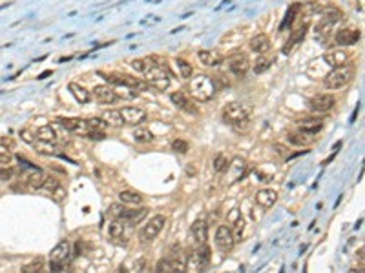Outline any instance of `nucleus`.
<instances>
[{
    "label": "nucleus",
    "instance_id": "nucleus-6",
    "mask_svg": "<svg viewBox=\"0 0 365 273\" xmlns=\"http://www.w3.org/2000/svg\"><path fill=\"white\" fill-rule=\"evenodd\" d=\"M110 84L114 86H124V87H132V89H139L144 91L148 89V84L144 82L143 79H135V77H130V75H121V73H108L102 75Z\"/></svg>",
    "mask_w": 365,
    "mask_h": 273
},
{
    "label": "nucleus",
    "instance_id": "nucleus-26",
    "mask_svg": "<svg viewBox=\"0 0 365 273\" xmlns=\"http://www.w3.org/2000/svg\"><path fill=\"white\" fill-rule=\"evenodd\" d=\"M68 89H70V93L73 95V99H75L79 104H88L90 100H92V93H90V91L86 89L84 86H80V84L70 82L68 84Z\"/></svg>",
    "mask_w": 365,
    "mask_h": 273
},
{
    "label": "nucleus",
    "instance_id": "nucleus-16",
    "mask_svg": "<svg viewBox=\"0 0 365 273\" xmlns=\"http://www.w3.org/2000/svg\"><path fill=\"white\" fill-rule=\"evenodd\" d=\"M57 124L62 126L66 131L79 133V135H86V133L90 131L88 124H86V120L84 119H59L57 120Z\"/></svg>",
    "mask_w": 365,
    "mask_h": 273
},
{
    "label": "nucleus",
    "instance_id": "nucleus-58",
    "mask_svg": "<svg viewBox=\"0 0 365 273\" xmlns=\"http://www.w3.org/2000/svg\"><path fill=\"white\" fill-rule=\"evenodd\" d=\"M115 273H128V271H126V268H124V266H121V268H119Z\"/></svg>",
    "mask_w": 365,
    "mask_h": 273
},
{
    "label": "nucleus",
    "instance_id": "nucleus-32",
    "mask_svg": "<svg viewBox=\"0 0 365 273\" xmlns=\"http://www.w3.org/2000/svg\"><path fill=\"white\" fill-rule=\"evenodd\" d=\"M37 141L42 142H57V133H55L53 126H40L37 129Z\"/></svg>",
    "mask_w": 365,
    "mask_h": 273
},
{
    "label": "nucleus",
    "instance_id": "nucleus-23",
    "mask_svg": "<svg viewBox=\"0 0 365 273\" xmlns=\"http://www.w3.org/2000/svg\"><path fill=\"white\" fill-rule=\"evenodd\" d=\"M324 60L331 67H340V66H343V64H347L349 55H347V51H343V50H331L324 55Z\"/></svg>",
    "mask_w": 365,
    "mask_h": 273
},
{
    "label": "nucleus",
    "instance_id": "nucleus-49",
    "mask_svg": "<svg viewBox=\"0 0 365 273\" xmlns=\"http://www.w3.org/2000/svg\"><path fill=\"white\" fill-rule=\"evenodd\" d=\"M51 197L55 199V202H62V199L66 197V190L62 186H57L53 191H51Z\"/></svg>",
    "mask_w": 365,
    "mask_h": 273
},
{
    "label": "nucleus",
    "instance_id": "nucleus-7",
    "mask_svg": "<svg viewBox=\"0 0 365 273\" xmlns=\"http://www.w3.org/2000/svg\"><path fill=\"white\" fill-rule=\"evenodd\" d=\"M245 119H248V111L240 102H228L227 106L223 108V120H225L227 124L234 126Z\"/></svg>",
    "mask_w": 365,
    "mask_h": 273
},
{
    "label": "nucleus",
    "instance_id": "nucleus-29",
    "mask_svg": "<svg viewBox=\"0 0 365 273\" xmlns=\"http://www.w3.org/2000/svg\"><path fill=\"white\" fill-rule=\"evenodd\" d=\"M146 215H148V208H139V210H128L126 211V217H124V220L128 224H132V226H135V224H139V222H143L144 219H146Z\"/></svg>",
    "mask_w": 365,
    "mask_h": 273
},
{
    "label": "nucleus",
    "instance_id": "nucleus-3",
    "mask_svg": "<svg viewBox=\"0 0 365 273\" xmlns=\"http://www.w3.org/2000/svg\"><path fill=\"white\" fill-rule=\"evenodd\" d=\"M354 73H356V70H354L353 64H343L340 67H332L331 73L325 75L324 86L327 89H341L349 82H353Z\"/></svg>",
    "mask_w": 365,
    "mask_h": 273
},
{
    "label": "nucleus",
    "instance_id": "nucleus-43",
    "mask_svg": "<svg viewBox=\"0 0 365 273\" xmlns=\"http://www.w3.org/2000/svg\"><path fill=\"white\" fill-rule=\"evenodd\" d=\"M177 67H179V73H181V77H183V79H190V77H192L194 70H192V66L186 62V60H183V58H177Z\"/></svg>",
    "mask_w": 365,
    "mask_h": 273
},
{
    "label": "nucleus",
    "instance_id": "nucleus-4",
    "mask_svg": "<svg viewBox=\"0 0 365 273\" xmlns=\"http://www.w3.org/2000/svg\"><path fill=\"white\" fill-rule=\"evenodd\" d=\"M341 20V13L336 8H329L324 11L321 18L318 20L314 28V37L318 38L319 42H325L329 38V35L332 33V28H334L338 22Z\"/></svg>",
    "mask_w": 365,
    "mask_h": 273
},
{
    "label": "nucleus",
    "instance_id": "nucleus-36",
    "mask_svg": "<svg viewBox=\"0 0 365 273\" xmlns=\"http://www.w3.org/2000/svg\"><path fill=\"white\" fill-rule=\"evenodd\" d=\"M150 66H154V57H144V58H135V60H132V67L141 75L146 73Z\"/></svg>",
    "mask_w": 365,
    "mask_h": 273
},
{
    "label": "nucleus",
    "instance_id": "nucleus-2",
    "mask_svg": "<svg viewBox=\"0 0 365 273\" xmlns=\"http://www.w3.org/2000/svg\"><path fill=\"white\" fill-rule=\"evenodd\" d=\"M157 60H159V58L154 57V66L148 67V71L144 73V82L157 91H166L174 79L172 71H170L168 66H164V64H157Z\"/></svg>",
    "mask_w": 365,
    "mask_h": 273
},
{
    "label": "nucleus",
    "instance_id": "nucleus-9",
    "mask_svg": "<svg viewBox=\"0 0 365 273\" xmlns=\"http://www.w3.org/2000/svg\"><path fill=\"white\" fill-rule=\"evenodd\" d=\"M334 97L329 95V93H321V95H314L311 100H309V109L312 113H318V115H324V113H329L332 108H334Z\"/></svg>",
    "mask_w": 365,
    "mask_h": 273
},
{
    "label": "nucleus",
    "instance_id": "nucleus-31",
    "mask_svg": "<svg viewBox=\"0 0 365 273\" xmlns=\"http://www.w3.org/2000/svg\"><path fill=\"white\" fill-rule=\"evenodd\" d=\"M119 200H121V204H141L143 202V195L134 190H122L119 193Z\"/></svg>",
    "mask_w": 365,
    "mask_h": 273
},
{
    "label": "nucleus",
    "instance_id": "nucleus-33",
    "mask_svg": "<svg viewBox=\"0 0 365 273\" xmlns=\"http://www.w3.org/2000/svg\"><path fill=\"white\" fill-rule=\"evenodd\" d=\"M302 4H292L289 9H287V13H285V18H283V22L280 24V29H285V28H290L292 26V22H294V18L298 17L299 15V11H302Z\"/></svg>",
    "mask_w": 365,
    "mask_h": 273
},
{
    "label": "nucleus",
    "instance_id": "nucleus-45",
    "mask_svg": "<svg viewBox=\"0 0 365 273\" xmlns=\"http://www.w3.org/2000/svg\"><path fill=\"white\" fill-rule=\"evenodd\" d=\"M172 149L176 151V153H183V155H185L186 151H188V142L183 141V139H176V141L172 142Z\"/></svg>",
    "mask_w": 365,
    "mask_h": 273
},
{
    "label": "nucleus",
    "instance_id": "nucleus-8",
    "mask_svg": "<svg viewBox=\"0 0 365 273\" xmlns=\"http://www.w3.org/2000/svg\"><path fill=\"white\" fill-rule=\"evenodd\" d=\"M214 240H216V246L219 248V252H223V253H230L232 248H234V244H235L234 235H232L230 228L225 226V224L218 226Z\"/></svg>",
    "mask_w": 365,
    "mask_h": 273
},
{
    "label": "nucleus",
    "instance_id": "nucleus-42",
    "mask_svg": "<svg viewBox=\"0 0 365 273\" xmlns=\"http://www.w3.org/2000/svg\"><path fill=\"white\" fill-rule=\"evenodd\" d=\"M126 208H124V204H112L110 206V215L114 217L115 220H124V217H126Z\"/></svg>",
    "mask_w": 365,
    "mask_h": 273
},
{
    "label": "nucleus",
    "instance_id": "nucleus-24",
    "mask_svg": "<svg viewBox=\"0 0 365 273\" xmlns=\"http://www.w3.org/2000/svg\"><path fill=\"white\" fill-rule=\"evenodd\" d=\"M198 58L201 60V64L205 66H210V67H216L223 62V55L219 51H214V50H201L198 51Z\"/></svg>",
    "mask_w": 365,
    "mask_h": 273
},
{
    "label": "nucleus",
    "instance_id": "nucleus-40",
    "mask_svg": "<svg viewBox=\"0 0 365 273\" xmlns=\"http://www.w3.org/2000/svg\"><path fill=\"white\" fill-rule=\"evenodd\" d=\"M230 232L232 235H234V240L238 242V240H241V237H243V230H245V219L241 217V219H238L234 224H230Z\"/></svg>",
    "mask_w": 365,
    "mask_h": 273
},
{
    "label": "nucleus",
    "instance_id": "nucleus-28",
    "mask_svg": "<svg viewBox=\"0 0 365 273\" xmlns=\"http://www.w3.org/2000/svg\"><path fill=\"white\" fill-rule=\"evenodd\" d=\"M170 100H172V102L176 104L177 108L185 109V111L196 113V109H194L192 102H190L188 97H186V93H183V91H176V93H172V95H170Z\"/></svg>",
    "mask_w": 365,
    "mask_h": 273
},
{
    "label": "nucleus",
    "instance_id": "nucleus-51",
    "mask_svg": "<svg viewBox=\"0 0 365 273\" xmlns=\"http://www.w3.org/2000/svg\"><path fill=\"white\" fill-rule=\"evenodd\" d=\"M274 149H276L277 151V155H280V157L282 158H289L290 157V149L287 148V146H283V144H274Z\"/></svg>",
    "mask_w": 365,
    "mask_h": 273
},
{
    "label": "nucleus",
    "instance_id": "nucleus-50",
    "mask_svg": "<svg viewBox=\"0 0 365 273\" xmlns=\"http://www.w3.org/2000/svg\"><path fill=\"white\" fill-rule=\"evenodd\" d=\"M57 186H60V184H59V180H57V178H55V177H51V175H50V177H46V180H44V186H42V188H46V190L51 193V191H53Z\"/></svg>",
    "mask_w": 365,
    "mask_h": 273
},
{
    "label": "nucleus",
    "instance_id": "nucleus-55",
    "mask_svg": "<svg viewBox=\"0 0 365 273\" xmlns=\"http://www.w3.org/2000/svg\"><path fill=\"white\" fill-rule=\"evenodd\" d=\"M11 178V170H0V180H9Z\"/></svg>",
    "mask_w": 365,
    "mask_h": 273
},
{
    "label": "nucleus",
    "instance_id": "nucleus-11",
    "mask_svg": "<svg viewBox=\"0 0 365 273\" xmlns=\"http://www.w3.org/2000/svg\"><path fill=\"white\" fill-rule=\"evenodd\" d=\"M227 64H228V70H230L235 77H245L247 71L250 70V60H248L247 55H243V53L232 55V57L227 60Z\"/></svg>",
    "mask_w": 365,
    "mask_h": 273
},
{
    "label": "nucleus",
    "instance_id": "nucleus-54",
    "mask_svg": "<svg viewBox=\"0 0 365 273\" xmlns=\"http://www.w3.org/2000/svg\"><path fill=\"white\" fill-rule=\"evenodd\" d=\"M86 136L88 139H92V141H102L106 136V133H99V131H88L86 133Z\"/></svg>",
    "mask_w": 365,
    "mask_h": 273
},
{
    "label": "nucleus",
    "instance_id": "nucleus-34",
    "mask_svg": "<svg viewBox=\"0 0 365 273\" xmlns=\"http://www.w3.org/2000/svg\"><path fill=\"white\" fill-rule=\"evenodd\" d=\"M31 146H35L38 153L42 155H59V148L53 144V142H42V141H35Z\"/></svg>",
    "mask_w": 365,
    "mask_h": 273
},
{
    "label": "nucleus",
    "instance_id": "nucleus-48",
    "mask_svg": "<svg viewBox=\"0 0 365 273\" xmlns=\"http://www.w3.org/2000/svg\"><path fill=\"white\" fill-rule=\"evenodd\" d=\"M241 217H243V215H241V210H240V208H232V210L227 213V222H228V224H234L235 220L241 219Z\"/></svg>",
    "mask_w": 365,
    "mask_h": 273
},
{
    "label": "nucleus",
    "instance_id": "nucleus-13",
    "mask_svg": "<svg viewBox=\"0 0 365 273\" xmlns=\"http://www.w3.org/2000/svg\"><path fill=\"white\" fill-rule=\"evenodd\" d=\"M121 111V117H122V122L124 124H141V122H144V119H146V111H144L143 108H134V106H126V108H121L119 109Z\"/></svg>",
    "mask_w": 365,
    "mask_h": 273
},
{
    "label": "nucleus",
    "instance_id": "nucleus-22",
    "mask_svg": "<svg viewBox=\"0 0 365 273\" xmlns=\"http://www.w3.org/2000/svg\"><path fill=\"white\" fill-rule=\"evenodd\" d=\"M270 46H272L270 44V38L267 37V35H263V33L252 37L250 42H248V48H250L252 53H260V55L267 53V51L270 50Z\"/></svg>",
    "mask_w": 365,
    "mask_h": 273
},
{
    "label": "nucleus",
    "instance_id": "nucleus-59",
    "mask_svg": "<svg viewBox=\"0 0 365 273\" xmlns=\"http://www.w3.org/2000/svg\"><path fill=\"white\" fill-rule=\"evenodd\" d=\"M170 273H185V271H181V269H170Z\"/></svg>",
    "mask_w": 365,
    "mask_h": 273
},
{
    "label": "nucleus",
    "instance_id": "nucleus-46",
    "mask_svg": "<svg viewBox=\"0 0 365 273\" xmlns=\"http://www.w3.org/2000/svg\"><path fill=\"white\" fill-rule=\"evenodd\" d=\"M40 269H42V259H37V261L31 262V264L24 266L22 273H40Z\"/></svg>",
    "mask_w": 365,
    "mask_h": 273
},
{
    "label": "nucleus",
    "instance_id": "nucleus-5",
    "mask_svg": "<svg viewBox=\"0 0 365 273\" xmlns=\"http://www.w3.org/2000/svg\"><path fill=\"white\" fill-rule=\"evenodd\" d=\"M68 257H70V242L68 240H60L50 253V271L51 273L62 271V266Z\"/></svg>",
    "mask_w": 365,
    "mask_h": 273
},
{
    "label": "nucleus",
    "instance_id": "nucleus-38",
    "mask_svg": "<svg viewBox=\"0 0 365 273\" xmlns=\"http://www.w3.org/2000/svg\"><path fill=\"white\" fill-rule=\"evenodd\" d=\"M86 124H88V129H90V131L106 133V129H108V124H106V122H104L102 119H99V117H93V119L86 120Z\"/></svg>",
    "mask_w": 365,
    "mask_h": 273
},
{
    "label": "nucleus",
    "instance_id": "nucleus-39",
    "mask_svg": "<svg viewBox=\"0 0 365 273\" xmlns=\"http://www.w3.org/2000/svg\"><path fill=\"white\" fill-rule=\"evenodd\" d=\"M270 66H272V60L267 57H261V58H257L256 64L252 66V71H254V75H261L267 70H270Z\"/></svg>",
    "mask_w": 365,
    "mask_h": 273
},
{
    "label": "nucleus",
    "instance_id": "nucleus-57",
    "mask_svg": "<svg viewBox=\"0 0 365 273\" xmlns=\"http://www.w3.org/2000/svg\"><path fill=\"white\" fill-rule=\"evenodd\" d=\"M349 273H365V271H363V268H360V269L354 268V269H351V271H349Z\"/></svg>",
    "mask_w": 365,
    "mask_h": 273
},
{
    "label": "nucleus",
    "instance_id": "nucleus-37",
    "mask_svg": "<svg viewBox=\"0 0 365 273\" xmlns=\"http://www.w3.org/2000/svg\"><path fill=\"white\" fill-rule=\"evenodd\" d=\"M108 235L112 239H122L124 237V224L121 220H112L108 226Z\"/></svg>",
    "mask_w": 365,
    "mask_h": 273
},
{
    "label": "nucleus",
    "instance_id": "nucleus-14",
    "mask_svg": "<svg viewBox=\"0 0 365 273\" xmlns=\"http://www.w3.org/2000/svg\"><path fill=\"white\" fill-rule=\"evenodd\" d=\"M208 266V262L203 259V255L199 253V249H194L185 262V273H203Z\"/></svg>",
    "mask_w": 365,
    "mask_h": 273
},
{
    "label": "nucleus",
    "instance_id": "nucleus-12",
    "mask_svg": "<svg viewBox=\"0 0 365 273\" xmlns=\"http://www.w3.org/2000/svg\"><path fill=\"white\" fill-rule=\"evenodd\" d=\"M227 175H228V184H234V182H240L241 178L245 177V171H247V162L241 157H235L228 162L227 166Z\"/></svg>",
    "mask_w": 365,
    "mask_h": 273
},
{
    "label": "nucleus",
    "instance_id": "nucleus-47",
    "mask_svg": "<svg viewBox=\"0 0 365 273\" xmlns=\"http://www.w3.org/2000/svg\"><path fill=\"white\" fill-rule=\"evenodd\" d=\"M170 269H172V264L168 259H161L156 266V273H170Z\"/></svg>",
    "mask_w": 365,
    "mask_h": 273
},
{
    "label": "nucleus",
    "instance_id": "nucleus-35",
    "mask_svg": "<svg viewBox=\"0 0 365 273\" xmlns=\"http://www.w3.org/2000/svg\"><path fill=\"white\" fill-rule=\"evenodd\" d=\"M134 139L137 144H150V142L154 141V133L148 128H135Z\"/></svg>",
    "mask_w": 365,
    "mask_h": 273
},
{
    "label": "nucleus",
    "instance_id": "nucleus-25",
    "mask_svg": "<svg viewBox=\"0 0 365 273\" xmlns=\"http://www.w3.org/2000/svg\"><path fill=\"white\" fill-rule=\"evenodd\" d=\"M277 200V193L272 190H269V188H265V190H260L256 193V202L260 204L261 208H265V210H269V208H272L274 204H276Z\"/></svg>",
    "mask_w": 365,
    "mask_h": 273
},
{
    "label": "nucleus",
    "instance_id": "nucleus-27",
    "mask_svg": "<svg viewBox=\"0 0 365 273\" xmlns=\"http://www.w3.org/2000/svg\"><path fill=\"white\" fill-rule=\"evenodd\" d=\"M287 141L294 146H299V148H307V146H311L312 142H314V135L305 133V131H294V133H289Z\"/></svg>",
    "mask_w": 365,
    "mask_h": 273
},
{
    "label": "nucleus",
    "instance_id": "nucleus-1",
    "mask_svg": "<svg viewBox=\"0 0 365 273\" xmlns=\"http://www.w3.org/2000/svg\"><path fill=\"white\" fill-rule=\"evenodd\" d=\"M216 91H218L216 80L212 77H208V75H198L188 84L190 97L194 100H198V102H208V100H212Z\"/></svg>",
    "mask_w": 365,
    "mask_h": 273
},
{
    "label": "nucleus",
    "instance_id": "nucleus-15",
    "mask_svg": "<svg viewBox=\"0 0 365 273\" xmlns=\"http://www.w3.org/2000/svg\"><path fill=\"white\" fill-rule=\"evenodd\" d=\"M307 29H309V20H305L303 22L302 26H299L298 29H294L292 31V35H290L289 37V40H287V44L283 46V55H289L290 51L294 50V48H296V46L299 44V42L303 40V38H305V35H307Z\"/></svg>",
    "mask_w": 365,
    "mask_h": 273
},
{
    "label": "nucleus",
    "instance_id": "nucleus-30",
    "mask_svg": "<svg viewBox=\"0 0 365 273\" xmlns=\"http://www.w3.org/2000/svg\"><path fill=\"white\" fill-rule=\"evenodd\" d=\"M101 119L104 120L108 126H112V128H121V126L124 124V122H122V117H121V111H119V109H106V111L102 113Z\"/></svg>",
    "mask_w": 365,
    "mask_h": 273
},
{
    "label": "nucleus",
    "instance_id": "nucleus-18",
    "mask_svg": "<svg viewBox=\"0 0 365 273\" xmlns=\"http://www.w3.org/2000/svg\"><path fill=\"white\" fill-rule=\"evenodd\" d=\"M92 97H95V100H99L101 104H114L119 100L117 93L110 86H95L92 91Z\"/></svg>",
    "mask_w": 365,
    "mask_h": 273
},
{
    "label": "nucleus",
    "instance_id": "nucleus-20",
    "mask_svg": "<svg viewBox=\"0 0 365 273\" xmlns=\"http://www.w3.org/2000/svg\"><path fill=\"white\" fill-rule=\"evenodd\" d=\"M190 235H192V239L198 244H206V237H208V224H206V220L203 219L196 220L192 224V228H190Z\"/></svg>",
    "mask_w": 365,
    "mask_h": 273
},
{
    "label": "nucleus",
    "instance_id": "nucleus-44",
    "mask_svg": "<svg viewBox=\"0 0 365 273\" xmlns=\"http://www.w3.org/2000/svg\"><path fill=\"white\" fill-rule=\"evenodd\" d=\"M11 161H13V155H11V151H9V148L0 142V164L6 166V164H9Z\"/></svg>",
    "mask_w": 365,
    "mask_h": 273
},
{
    "label": "nucleus",
    "instance_id": "nucleus-21",
    "mask_svg": "<svg viewBox=\"0 0 365 273\" xmlns=\"http://www.w3.org/2000/svg\"><path fill=\"white\" fill-rule=\"evenodd\" d=\"M44 180H46V173L37 168H30V171L24 175V182H28L31 190H40L44 186Z\"/></svg>",
    "mask_w": 365,
    "mask_h": 273
},
{
    "label": "nucleus",
    "instance_id": "nucleus-19",
    "mask_svg": "<svg viewBox=\"0 0 365 273\" xmlns=\"http://www.w3.org/2000/svg\"><path fill=\"white\" fill-rule=\"evenodd\" d=\"M361 33L356 31V29H340L338 33L334 35V40L338 46H353L360 40Z\"/></svg>",
    "mask_w": 365,
    "mask_h": 273
},
{
    "label": "nucleus",
    "instance_id": "nucleus-41",
    "mask_svg": "<svg viewBox=\"0 0 365 273\" xmlns=\"http://www.w3.org/2000/svg\"><path fill=\"white\" fill-rule=\"evenodd\" d=\"M228 162H230V161L227 158V155H223V153L216 155V158H214V171H216V173H223V171L227 170Z\"/></svg>",
    "mask_w": 365,
    "mask_h": 273
},
{
    "label": "nucleus",
    "instance_id": "nucleus-52",
    "mask_svg": "<svg viewBox=\"0 0 365 273\" xmlns=\"http://www.w3.org/2000/svg\"><path fill=\"white\" fill-rule=\"evenodd\" d=\"M232 128L235 129V131H248V128H250V122H248V119L241 120V122H238V124H234Z\"/></svg>",
    "mask_w": 365,
    "mask_h": 273
},
{
    "label": "nucleus",
    "instance_id": "nucleus-10",
    "mask_svg": "<svg viewBox=\"0 0 365 273\" xmlns=\"http://www.w3.org/2000/svg\"><path fill=\"white\" fill-rule=\"evenodd\" d=\"M164 224H166V217H164V215L152 217V219L143 226V230H141V239H143V240L156 239V237L159 235L161 232H163Z\"/></svg>",
    "mask_w": 365,
    "mask_h": 273
},
{
    "label": "nucleus",
    "instance_id": "nucleus-53",
    "mask_svg": "<svg viewBox=\"0 0 365 273\" xmlns=\"http://www.w3.org/2000/svg\"><path fill=\"white\" fill-rule=\"evenodd\" d=\"M20 136H22V141L28 142V144H33V142L37 141V136L31 135V133L28 131V129H20Z\"/></svg>",
    "mask_w": 365,
    "mask_h": 273
},
{
    "label": "nucleus",
    "instance_id": "nucleus-56",
    "mask_svg": "<svg viewBox=\"0 0 365 273\" xmlns=\"http://www.w3.org/2000/svg\"><path fill=\"white\" fill-rule=\"evenodd\" d=\"M51 73H53V71H51V70H50V71H44V73H40V75H38L37 79H38V80H42V79H46V77H50V75H51Z\"/></svg>",
    "mask_w": 365,
    "mask_h": 273
},
{
    "label": "nucleus",
    "instance_id": "nucleus-17",
    "mask_svg": "<svg viewBox=\"0 0 365 273\" xmlns=\"http://www.w3.org/2000/svg\"><path fill=\"white\" fill-rule=\"evenodd\" d=\"M324 122L325 120L321 117H307V119L298 120V128L299 131L311 133V135H316L324 129Z\"/></svg>",
    "mask_w": 365,
    "mask_h": 273
}]
</instances>
